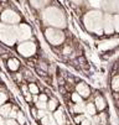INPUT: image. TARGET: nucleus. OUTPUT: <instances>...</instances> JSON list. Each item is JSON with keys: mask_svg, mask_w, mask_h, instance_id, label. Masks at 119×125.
<instances>
[{"mask_svg": "<svg viewBox=\"0 0 119 125\" xmlns=\"http://www.w3.org/2000/svg\"><path fill=\"white\" fill-rule=\"evenodd\" d=\"M84 21H86V25L87 27L97 33V35H100L102 32H103V17H102V14L98 12V11H91L86 15V19H84Z\"/></svg>", "mask_w": 119, "mask_h": 125, "instance_id": "nucleus-1", "label": "nucleus"}, {"mask_svg": "<svg viewBox=\"0 0 119 125\" xmlns=\"http://www.w3.org/2000/svg\"><path fill=\"white\" fill-rule=\"evenodd\" d=\"M43 15H45V16H43L45 20H46L48 24L54 25V26H56V27H65L66 20H65L63 15L60 12V10H57V9H55V8H50V9H47V10L45 11Z\"/></svg>", "mask_w": 119, "mask_h": 125, "instance_id": "nucleus-2", "label": "nucleus"}, {"mask_svg": "<svg viewBox=\"0 0 119 125\" xmlns=\"http://www.w3.org/2000/svg\"><path fill=\"white\" fill-rule=\"evenodd\" d=\"M0 40L8 46H12L18 40L15 26H10L8 24H0Z\"/></svg>", "mask_w": 119, "mask_h": 125, "instance_id": "nucleus-3", "label": "nucleus"}, {"mask_svg": "<svg viewBox=\"0 0 119 125\" xmlns=\"http://www.w3.org/2000/svg\"><path fill=\"white\" fill-rule=\"evenodd\" d=\"M45 36H46L47 41H48L51 45H54V46H58V45H61V43L65 41V35H63V32L60 31V30H57V29H52V27L46 29Z\"/></svg>", "mask_w": 119, "mask_h": 125, "instance_id": "nucleus-4", "label": "nucleus"}, {"mask_svg": "<svg viewBox=\"0 0 119 125\" xmlns=\"http://www.w3.org/2000/svg\"><path fill=\"white\" fill-rule=\"evenodd\" d=\"M0 19H1L3 24L15 25V24L20 22L21 16H20L18 12H16V11L11 10V9H6V10H4V11L1 12V15H0Z\"/></svg>", "mask_w": 119, "mask_h": 125, "instance_id": "nucleus-5", "label": "nucleus"}, {"mask_svg": "<svg viewBox=\"0 0 119 125\" xmlns=\"http://www.w3.org/2000/svg\"><path fill=\"white\" fill-rule=\"evenodd\" d=\"M18 52L24 57H31L36 53V45L31 41H22L18 46Z\"/></svg>", "mask_w": 119, "mask_h": 125, "instance_id": "nucleus-6", "label": "nucleus"}, {"mask_svg": "<svg viewBox=\"0 0 119 125\" xmlns=\"http://www.w3.org/2000/svg\"><path fill=\"white\" fill-rule=\"evenodd\" d=\"M73 91L77 92L84 100L89 99L92 97V89H91V87L86 82H83V81H79V82L75 83V89H73Z\"/></svg>", "mask_w": 119, "mask_h": 125, "instance_id": "nucleus-7", "label": "nucleus"}, {"mask_svg": "<svg viewBox=\"0 0 119 125\" xmlns=\"http://www.w3.org/2000/svg\"><path fill=\"white\" fill-rule=\"evenodd\" d=\"M15 31H16V37L20 41H26L31 36V27L25 24H20L18 26H15Z\"/></svg>", "mask_w": 119, "mask_h": 125, "instance_id": "nucleus-8", "label": "nucleus"}, {"mask_svg": "<svg viewBox=\"0 0 119 125\" xmlns=\"http://www.w3.org/2000/svg\"><path fill=\"white\" fill-rule=\"evenodd\" d=\"M93 104L96 105V109L97 112H103V110H107L108 108V104H107V99L103 94L100 93H97L94 97H93Z\"/></svg>", "mask_w": 119, "mask_h": 125, "instance_id": "nucleus-9", "label": "nucleus"}, {"mask_svg": "<svg viewBox=\"0 0 119 125\" xmlns=\"http://www.w3.org/2000/svg\"><path fill=\"white\" fill-rule=\"evenodd\" d=\"M51 115H52V118L55 119L57 125H66V121H67V119H68V116L65 114L62 106H58L55 112H52Z\"/></svg>", "mask_w": 119, "mask_h": 125, "instance_id": "nucleus-10", "label": "nucleus"}, {"mask_svg": "<svg viewBox=\"0 0 119 125\" xmlns=\"http://www.w3.org/2000/svg\"><path fill=\"white\" fill-rule=\"evenodd\" d=\"M103 30L107 35H112L114 32L113 19H112L110 15H104V17H103Z\"/></svg>", "mask_w": 119, "mask_h": 125, "instance_id": "nucleus-11", "label": "nucleus"}, {"mask_svg": "<svg viewBox=\"0 0 119 125\" xmlns=\"http://www.w3.org/2000/svg\"><path fill=\"white\" fill-rule=\"evenodd\" d=\"M6 66H8V69L11 71V72H18V71L20 69V61L18 58H15V57H9L6 60Z\"/></svg>", "mask_w": 119, "mask_h": 125, "instance_id": "nucleus-12", "label": "nucleus"}, {"mask_svg": "<svg viewBox=\"0 0 119 125\" xmlns=\"http://www.w3.org/2000/svg\"><path fill=\"white\" fill-rule=\"evenodd\" d=\"M97 113H98V112H97V109H96V105L93 104L92 100H88V102L84 103V115H86V116L91 118L92 115H94V114H97Z\"/></svg>", "mask_w": 119, "mask_h": 125, "instance_id": "nucleus-13", "label": "nucleus"}, {"mask_svg": "<svg viewBox=\"0 0 119 125\" xmlns=\"http://www.w3.org/2000/svg\"><path fill=\"white\" fill-rule=\"evenodd\" d=\"M46 110L48 112V113H52V112H55L58 106H60V104H58V100L55 98V97H50L48 98V100L46 102Z\"/></svg>", "mask_w": 119, "mask_h": 125, "instance_id": "nucleus-14", "label": "nucleus"}, {"mask_svg": "<svg viewBox=\"0 0 119 125\" xmlns=\"http://www.w3.org/2000/svg\"><path fill=\"white\" fill-rule=\"evenodd\" d=\"M11 108H12V103L11 102H6V103L1 104L0 105V115H1L4 119H6L9 116V114H10Z\"/></svg>", "mask_w": 119, "mask_h": 125, "instance_id": "nucleus-15", "label": "nucleus"}, {"mask_svg": "<svg viewBox=\"0 0 119 125\" xmlns=\"http://www.w3.org/2000/svg\"><path fill=\"white\" fill-rule=\"evenodd\" d=\"M97 114H98V119H99L100 125H109V114L107 113V110L98 112Z\"/></svg>", "mask_w": 119, "mask_h": 125, "instance_id": "nucleus-16", "label": "nucleus"}, {"mask_svg": "<svg viewBox=\"0 0 119 125\" xmlns=\"http://www.w3.org/2000/svg\"><path fill=\"white\" fill-rule=\"evenodd\" d=\"M110 89L112 92H119V73L114 74L110 79Z\"/></svg>", "mask_w": 119, "mask_h": 125, "instance_id": "nucleus-17", "label": "nucleus"}, {"mask_svg": "<svg viewBox=\"0 0 119 125\" xmlns=\"http://www.w3.org/2000/svg\"><path fill=\"white\" fill-rule=\"evenodd\" d=\"M68 99H70L71 103H81V102L84 100V99H83L77 92H75V91H72V92L68 94Z\"/></svg>", "mask_w": 119, "mask_h": 125, "instance_id": "nucleus-18", "label": "nucleus"}, {"mask_svg": "<svg viewBox=\"0 0 119 125\" xmlns=\"http://www.w3.org/2000/svg\"><path fill=\"white\" fill-rule=\"evenodd\" d=\"M27 89H29V92L31 94H39L40 93V87L35 82H29L27 83Z\"/></svg>", "mask_w": 119, "mask_h": 125, "instance_id": "nucleus-19", "label": "nucleus"}, {"mask_svg": "<svg viewBox=\"0 0 119 125\" xmlns=\"http://www.w3.org/2000/svg\"><path fill=\"white\" fill-rule=\"evenodd\" d=\"M16 121L19 123V125H26V121H27V119H26V115H25V113L22 112V110H18V114H16Z\"/></svg>", "mask_w": 119, "mask_h": 125, "instance_id": "nucleus-20", "label": "nucleus"}, {"mask_svg": "<svg viewBox=\"0 0 119 125\" xmlns=\"http://www.w3.org/2000/svg\"><path fill=\"white\" fill-rule=\"evenodd\" d=\"M9 99H10V95L8 94L6 89L3 88V87H0V105L6 103V102H9Z\"/></svg>", "mask_w": 119, "mask_h": 125, "instance_id": "nucleus-21", "label": "nucleus"}, {"mask_svg": "<svg viewBox=\"0 0 119 125\" xmlns=\"http://www.w3.org/2000/svg\"><path fill=\"white\" fill-rule=\"evenodd\" d=\"M11 78H12V81H14L16 84H20V83H22V81H24L22 73H19V72H14V74L11 76Z\"/></svg>", "mask_w": 119, "mask_h": 125, "instance_id": "nucleus-22", "label": "nucleus"}, {"mask_svg": "<svg viewBox=\"0 0 119 125\" xmlns=\"http://www.w3.org/2000/svg\"><path fill=\"white\" fill-rule=\"evenodd\" d=\"M84 118H86L84 113H82V114H73V115H72V121H73V124L79 125V123H81Z\"/></svg>", "mask_w": 119, "mask_h": 125, "instance_id": "nucleus-23", "label": "nucleus"}, {"mask_svg": "<svg viewBox=\"0 0 119 125\" xmlns=\"http://www.w3.org/2000/svg\"><path fill=\"white\" fill-rule=\"evenodd\" d=\"M113 19V27L115 32H119V14H115L114 16H112Z\"/></svg>", "mask_w": 119, "mask_h": 125, "instance_id": "nucleus-24", "label": "nucleus"}, {"mask_svg": "<svg viewBox=\"0 0 119 125\" xmlns=\"http://www.w3.org/2000/svg\"><path fill=\"white\" fill-rule=\"evenodd\" d=\"M48 67H50V66H48L45 61H42V60H40L39 63H37V68L41 69V71H43V72H46V73H47V71H48Z\"/></svg>", "mask_w": 119, "mask_h": 125, "instance_id": "nucleus-25", "label": "nucleus"}, {"mask_svg": "<svg viewBox=\"0 0 119 125\" xmlns=\"http://www.w3.org/2000/svg\"><path fill=\"white\" fill-rule=\"evenodd\" d=\"M33 105H35V108L37 110H46V102H41V100H37L36 103H33Z\"/></svg>", "mask_w": 119, "mask_h": 125, "instance_id": "nucleus-26", "label": "nucleus"}, {"mask_svg": "<svg viewBox=\"0 0 119 125\" xmlns=\"http://www.w3.org/2000/svg\"><path fill=\"white\" fill-rule=\"evenodd\" d=\"M22 97H24V99H25V102H26L27 104H32V94H31L30 92L24 93Z\"/></svg>", "mask_w": 119, "mask_h": 125, "instance_id": "nucleus-27", "label": "nucleus"}, {"mask_svg": "<svg viewBox=\"0 0 119 125\" xmlns=\"http://www.w3.org/2000/svg\"><path fill=\"white\" fill-rule=\"evenodd\" d=\"M112 97H113V102H114L115 106L119 108V92H113Z\"/></svg>", "mask_w": 119, "mask_h": 125, "instance_id": "nucleus-28", "label": "nucleus"}, {"mask_svg": "<svg viewBox=\"0 0 119 125\" xmlns=\"http://www.w3.org/2000/svg\"><path fill=\"white\" fill-rule=\"evenodd\" d=\"M29 110H30V114H31V116H32L33 119L36 120V115H37V109L35 108V105H31Z\"/></svg>", "mask_w": 119, "mask_h": 125, "instance_id": "nucleus-29", "label": "nucleus"}, {"mask_svg": "<svg viewBox=\"0 0 119 125\" xmlns=\"http://www.w3.org/2000/svg\"><path fill=\"white\" fill-rule=\"evenodd\" d=\"M37 97H39V100H41V102H47L48 98H50V97L47 95V93H43V92H42V93H39Z\"/></svg>", "mask_w": 119, "mask_h": 125, "instance_id": "nucleus-30", "label": "nucleus"}, {"mask_svg": "<svg viewBox=\"0 0 119 125\" xmlns=\"http://www.w3.org/2000/svg\"><path fill=\"white\" fill-rule=\"evenodd\" d=\"M48 114V112L47 110H37V115H36V120H40V119H42L45 115H47Z\"/></svg>", "mask_w": 119, "mask_h": 125, "instance_id": "nucleus-31", "label": "nucleus"}, {"mask_svg": "<svg viewBox=\"0 0 119 125\" xmlns=\"http://www.w3.org/2000/svg\"><path fill=\"white\" fill-rule=\"evenodd\" d=\"M5 125H19V123L16 121V119L6 118V119H5Z\"/></svg>", "mask_w": 119, "mask_h": 125, "instance_id": "nucleus-32", "label": "nucleus"}, {"mask_svg": "<svg viewBox=\"0 0 119 125\" xmlns=\"http://www.w3.org/2000/svg\"><path fill=\"white\" fill-rule=\"evenodd\" d=\"M79 125H91V118H88V116H86L81 123H79Z\"/></svg>", "mask_w": 119, "mask_h": 125, "instance_id": "nucleus-33", "label": "nucleus"}, {"mask_svg": "<svg viewBox=\"0 0 119 125\" xmlns=\"http://www.w3.org/2000/svg\"><path fill=\"white\" fill-rule=\"evenodd\" d=\"M71 52H72V48H71L70 46H66V47L63 48V51H62V53H63L65 56H67V55H70Z\"/></svg>", "mask_w": 119, "mask_h": 125, "instance_id": "nucleus-34", "label": "nucleus"}, {"mask_svg": "<svg viewBox=\"0 0 119 125\" xmlns=\"http://www.w3.org/2000/svg\"><path fill=\"white\" fill-rule=\"evenodd\" d=\"M91 125H100V124H98V123H92V121H91Z\"/></svg>", "mask_w": 119, "mask_h": 125, "instance_id": "nucleus-35", "label": "nucleus"}, {"mask_svg": "<svg viewBox=\"0 0 119 125\" xmlns=\"http://www.w3.org/2000/svg\"><path fill=\"white\" fill-rule=\"evenodd\" d=\"M0 1H1V3H6V1H8V0H0Z\"/></svg>", "mask_w": 119, "mask_h": 125, "instance_id": "nucleus-36", "label": "nucleus"}]
</instances>
